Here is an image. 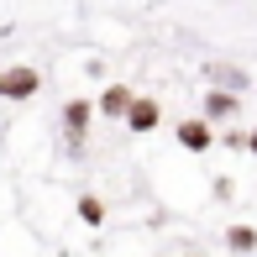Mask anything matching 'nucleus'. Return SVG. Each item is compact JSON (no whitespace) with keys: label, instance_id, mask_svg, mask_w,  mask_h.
Listing matches in <instances>:
<instances>
[{"label":"nucleus","instance_id":"nucleus-1","mask_svg":"<svg viewBox=\"0 0 257 257\" xmlns=\"http://www.w3.org/2000/svg\"><path fill=\"white\" fill-rule=\"evenodd\" d=\"M37 89H42V74H37V68H27V63L0 68V100H32Z\"/></svg>","mask_w":257,"mask_h":257},{"label":"nucleus","instance_id":"nucleus-8","mask_svg":"<svg viewBox=\"0 0 257 257\" xmlns=\"http://www.w3.org/2000/svg\"><path fill=\"white\" fill-rule=\"evenodd\" d=\"M226 247L236 252V257H241V252H257V226H231V231H226Z\"/></svg>","mask_w":257,"mask_h":257},{"label":"nucleus","instance_id":"nucleus-9","mask_svg":"<svg viewBox=\"0 0 257 257\" xmlns=\"http://www.w3.org/2000/svg\"><path fill=\"white\" fill-rule=\"evenodd\" d=\"M79 220H84V226H100L105 220V205L95 200V194H79Z\"/></svg>","mask_w":257,"mask_h":257},{"label":"nucleus","instance_id":"nucleus-7","mask_svg":"<svg viewBox=\"0 0 257 257\" xmlns=\"http://www.w3.org/2000/svg\"><path fill=\"white\" fill-rule=\"evenodd\" d=\"M236 110H241V95H231V89H210L205 95V115H215V121H226Z\"/></svg>","mask_w":257,"mask_h":257},{"label":"nucleus","instance_id":"nucleus-4","mask_svg":"<svg viewBox=\"0 0 257 257\" xmlns=\"http://www.w3.org/2000/svg\"><path fill=\"white\" fill-rule=\"evenodd\" d=\"M210 142H215V132H210V121H179V147H189V153H210Z\"/></svg>","mask_w":257,"mask_h":257},{"label":"nucleus","instance_id":"nucleus-6","mask_svg":"<svg viewBox=\"0 0 257 257\" xmlns=\"http://www.w3.org/2000/svg\"><path fill=\"white\" fill-rule=\"evenodd\" d=\"M132 89H126V84H110V89H105V95H100V115H110V121H126V110H132Z\"/></svg>","mask_w":257,"mask_h":257},{"label":"nucleus","instance_id":"nucleus-3","mask_svg":"<svg viewBox=\"0 0 257 257\" xmlns=\"http://www.w3.org/2000/svg\"><path fill=\"white\" fill-rule=\"evenodd\" d=\"M158 121H163V110H158V100H147V95H137V100H132V110H126V126H132L137 137H147V132H158Z\"/></svg>","mask_w":257,"mask_h":257},{"label":"nucleus","instance_id":"nucleus-11","mask_svg":"<svg viewBox=\"0 0 257 257\" xmlns=\"http://www.w3.org/2000/svg\"><path fill=\"white\" fill-rule=\"evenodd\" d=\"M189 257H194V252H189Z\"/></svg>","mask_w":257,"mask_h":257},{"label":"nucleus","instance_id":"nucleus-10","mask_svg":"<svg viewBox=\"0 0 257 257\" xmlns=\"http://www.w3.org/2000/svg\"><path fill=\"white\" fill-rule=\"evenodd\" d=\"M247 153L257 158V126H252V132H247Z\"/></svg>","mask_w":257,"mask_h":257},{"label":"nucleus","instance_id":"nucleus-2","mask_svg":"<svg viewBox=\"0 0 257 257\" xmlns=\"http://www.w3.org/2000/svg\"><path fill=\"white\" fill-rule=\"evenodd\" d=\"M58 115H63V132H68V142H74V153H79V142H84L89 121H95V105H89V100H68Z\"/></svg>","mask_w":257,"mask_h":257},{"label":"nucleus","instance_id":"nucleus-5","mask_svg":"<svg viewBox=\"0 0 257 257\" xmlns=\"http://www.w3.org/2000/svg\"><path fill=\"white\" fill-rule=\"evenodd\" d=\"M205 74H210V84H215V89H231V95H247V89H252V79L241 74V68H231V63H210Z\"/></svg>","mask_w":257,"mask_h":257}]
</instances>
